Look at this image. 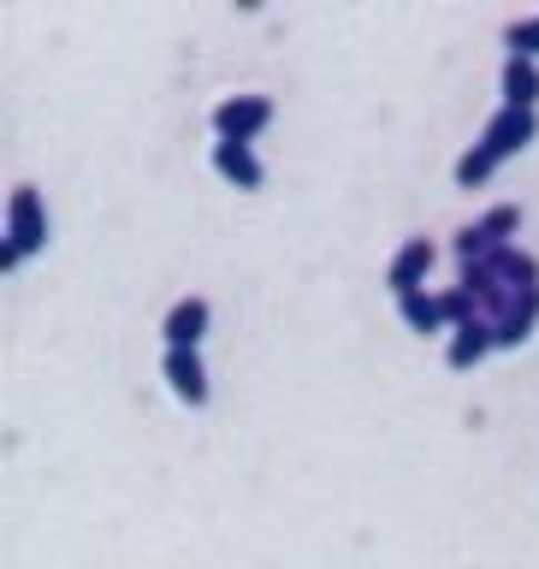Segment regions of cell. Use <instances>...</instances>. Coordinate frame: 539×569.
Returning <instances> with one entry per match:
<instances>
[{"mask_svg":"<svg viewBox=\"0 0 539 569\" xmlns=\"http://www.w3.org/2000/svg\"><path fill=\"white\" fill-rule=\"evenodd\" d=\"M7 243L18 256H36V249L48 243V213H42V196L36 184H18L12 202H7Z\"/></svg>","mask_w":539,"mask_h":569,"instance_id":"obj_3","label":"cell"},{"mask_svg":"<svg viewBox=\"0 0 539 569\" xmlns=\"http://www.w3.org/2000/svg\"><path fill=\"white\" fill-rule=\"evenodd\" d=\"M492 172H498V160H492L487 149H469V154H462V160H457V184H462V190H475V184H487V178H492Z\"/></svg>","mask_w":539,"mask_h":569,"instance_id":"obj_15","label":"cell"},{"mask_svg":"<svg viewBox=\"0 0 539 569\" xmlns=\"http://www.w3.org/2000/svg\"><path fill=\"white\" fill-rule=\"evenodd\" d=\"M213 167H220V178H231L238 190H261L267 184V167L256 160L249 142H213Z\"/></svg>","mask_w":539,"mask_h":569,"instance_id":"obj_9","label":"cell"},{"mask_svg":"<svg viewBox=\"0 0 539 569\" xmlns=\"http://www.w3.org/2000/svg\"><path fill=\"white\" fill-rule=\"evenodd\" d=\"M498 83H505V107H528V113L539 107V60L510 53V60H505V78H498Z\"/></svg>","mask_w":539,"mask_h":569,"instance_id":"obj_11","label":"cell"},{"mask_svg":"<svg viewBox=\"0 0 539 569\" xmlns=\"http://www.w3.org/2000/svg\"><path fill=\"white\" fill-rule=\"evenodd\" d=\"M480 226H487V238H492L498 249H505V243H510V231L522 226V208H516V202H498V208L480 213Z\"/></svg>","mask_w":539,"mask_h":569,"instance_id":"obj_14","label":"cell"},{"mask_svg":"<svg viewBox=\"0 0 539 569\" xmlns=\"http://www.w3.org/2000/svg\"><path fill=\"white\" fill-rule=\"evenodd\" d=\"M208 320H213L208 297H184V302H172L167 320H160V332H167V350H196V345L208 338Z\"/></svg>","mask_w":539,"mask_h":569,"instance_id":"obj_5","label":"cell"},{"mask_svg":"<svg viewBox=\"0 0 539 569\" xmlns=\"http://www.w3.org/2000/svg\"><path fill=\"white\" fill-rule=\"evenodd\" d=\"M492 350H498V327H492V320H475V327H457V332H451V345H445V362H451L457 373H469V368L487 362Z\"/></svg>","mask_w":539,"mask_h":569,"instance_id":"obj_7","label":"cell"},{"mask_svg":"<svg viewBox=\"0 0 539 569\" xmlns=\"http://www.w3.org/2000/svg\"><path fill=\"white\" fill-rule=\"evenodd\" d=\"M433 256L439 249L427 243V238H409L398 256H391V267H386V284L398 297H409V291H427V273H433Z\"/></svg>","mask_w":539,"mask_h":569,"instance_id":"obj_6","label":"cell"},{"mask_svg":"<svg viewBox=\"0 0 539 569\" xmlns=\"http://www.w3.org/2000/svg\"><path fill=\"white\" fill-rule=\"evenodd\" d=\"M273 124V96H226L213 107V131L220 142H256Z\"/></svg>","mask_w":539,"mask_h":569,"instance_id":"obj_1","label":"cell"},{"mask_svg":"<svg viewBox=\"0 0 539 569\" xmlns=\"http://www.w3.org/2000/svg\"><path fill=\"white\" fill-rule=\"evenodd\" d=\"M487 267H492V279L505 284L510 297H522V291H539V261L528 256V249L505 243V249H492V256H487Z\"/></svg>","mask_w":539,"mask_h":569,"instance_id":"obj_8","label":"cell"},{"mask_svg":"<svg viewBox=\"0 0 539 569\" xmlns=\"http://www.w3.org/2000/svg\"><path fill=\"white\" fill-rule=\"evenodd\" d=\"M505 48L522 53V60H539V18H516V24H505Z\"/></svg>","mask_w":539,"mask_h":569,"instance_id":"obj_16","label":"cell"},{"mask_svg":"<svg viewBox=\"0 0 539 569\" xmlns=\"http://www.w3.org/2000/svg\"><path fill=\"white\" fill-rule=\"evenodd\" d=\"M398 315H403V327L421 332V338H433V332L451 327V320H445V302H439L433 291H409V297H398Z\"/></svg>","mask_w":539,"mask_h":569,"instance_id":"obj_12","label":"cell"},{"mask_svg":"<svg viewBox=\"0 0 539 569\" xmlns=\"http://www.w3.org/2000/svg\"><path fill=\"white\" fill-rule=\"evenodd\" d=\"M533 137H539V119L528 113V107H498V113L487 119V131H480L475 149H487L498 167H505V160H510V154H522Z\"/></svg>","mask_w":539,"mask_h":569,"instance_id":"obj_2","label":"cell"},{"mask_svg":"<svg viewBox=\"0 0 539 569\" xmlns=\"http://www.w3.org/2000/svg\"><path fill=\"white\" fill-rule=\"evenodd\" d=\"M160 373H167V386H172L178 403H190V409L208 403V368H202V356H196V350H167V356H160Z\"/></svg>","mask_w":539,"mask_h":569,"instance_id":"obj_4","label":"cell"},{"mask_svg":"<svg viewBox=\"0 0 539 569\" xmlns=\"http://www.w3.org/2000/svg\"><path fill=\"white\" fill-rule=\"evenodd\" d=\"M439 302H445V320H451V332H457V327H475V320H487V315H480V297L462 291V284L439 291Z\"/></svg>","mask_w":539,"mask_h":569,"instance_id":"obj_13","label":"cell"},{"mask_svg":"<svg viewBox=\"0 0 539 569\" xmlns=\"http://www.w3.org/2000/svg\"><path fill=\"white\" fill-rule=\"evenodd\" d=\"M492 327H498V350H522L528 332L539 327V291H522L505 309V320H492Z\"/></svg>","mask_w":539,"mask_h":569,"instance_id":"obj_10","label":"cell"}]
</instances>
